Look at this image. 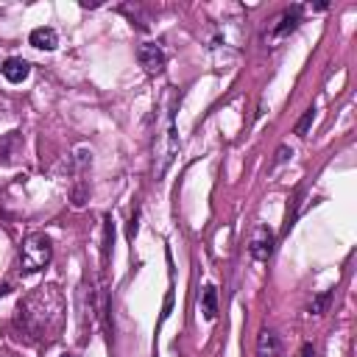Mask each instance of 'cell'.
Here are the masks:
<instances>
[{"mask_svg":"<svg viewBox=\"0 0 357 357\" xmlns=\"http://www.w3.org/2000/svg\"><path fill=\"white\" fill-rule=\"evenodd\" d=\"M0 73H3V78L8 84H22L28 78V73H31V64L25 59H8V61H3Z\"/></svg>","mask_w":357,"mask_h":357,"instance_id":"8992f818","label":"cell"},{"mask_svg":"<svg viewBox=\"0 0 357 357\" xmlns=\"http://www.w3.org/2000/svg\"><path fill=\"white\" fill-rule=\"evenodd\" d=\"M64 318V298L56 284H42L20 304V321L28 335L50 340Z\"/></svg>","mask_w":357,"mask_h":357,"instance_id":"6da1fadb","label":"cell"},{"mask_svg":"<svg viewBox=\"0 0 357 357\" xmlns=\"http://www.w3.org/2000/svg\"><path fill=\"white\" fill-rule=\"evenodd\" d=\"M53 257V248H50V240L42 234V231H33L22 240L20 245V268L25 273H36L42 271Z\"/></svg>","mask_w":357,"mask_h":357,"instance_id":"7a4b0ae2","label":"cell"},{"mask_svg":"<svg viewBox=\"0 0 357 357\" xmlns=\"http://www.w3.org/2000/svg\"><path fill=\"white\" fill-rule=\"evenodd\" d=\"M326 301H329V293H321L315 301H312V307H310V312H315V315H321L324 312V307H326Z\"/></svg>","mask_w":357,"mask_h":357,"instance_id":"8fae6325","label":"cell"},{"mask_svg":"<svg viewBox=\"0 0 357 357\" xmlns=\"http://www.w3.org/2000/svg\"><path fill=\"white\" fill-rule=\"evenodd\" d=\"M0 14H3V8H0Z\"/></svg>","mask_w":357,"mask_h":357,"instance_id":"9a60e30c","label":"cell"},{"mask_svg":"<svg viewBox=\"0 0 357 357\" xmlns=\"http://www.w3.org/2000/svg\"><path fill=\"white\" fill-rule=\"evenodd\" d=\"M301 357H312V346H310V343L301 349Z\"/></svg>","mask_w":357,"mask_h":357,"instance_id":"4fadbf2b","label":"cell"},{"mask_svg":"<svg viewBox=\"0 0 357 357\" xmlns=\"http://www.w3.org/2000/svg\"><path fill=\"white\" fill-rule=\"evenodd\" d=\"M279 351H282L279 335L271 329H262L257 337V357H279Z\"/></svg>","mask_w":357,"mask_h":357,"instance_id":"52a82bcc","label":"cell"},{"mask_svg":"<svg viewBox=\"0 0 357 357\" xmlns=\"http://www.w3.org/2000/svg\"><path fill=\"white\" fill-rule=\"evenodd\" d=\"M290 156H293V151H290L287 145H282V148L276 151V159H273V165H282V162H287Z\"/></svg>","mask_w":357,"mask_h":357,"instance_id":"7c38bea8","label":"cell"},{"mask_svg":"<svg viewBox=\"0 0 357 357\" xmlns=\"http://www.w3.org/2000/svg\"><path fill=\"white\" fill-rule=\"evenodd\" d=\"M61 357H73V354H61Z\"/></svg>","mask_w":357,"mask_h":357,"instance_id":"5bb4252c","label":"cell"},{"mask_svg":"<svg viewBox=\"0 0 357 357\" xmlns=\"http://www.w3.org/2000/svg\"><path fill=\"white\" fill-rule=\"evenodd\" d=\"M248 254L257 259V262H268L271 254H273V231L268 226H257L251 231V240H248Z\"/></svg>","mask_w":357,"mask_h":357,"instance_id":"3957f363","label":"cell"},{"mask_svg":"<svg viewBox=\"0 0 357 357\" xmlns=\"http://www.w3.org/2000/svg\"><path fill=\"white\" fill-rule=\"evenodd\" d=\"M312 117H315V109H307L304 114H301V120L296 123V134H307V128H310V123H312Z\"/></svg>","mask_w":357,"mask_h":357,"instance_id":"30bf717a","label":"cell"},{"mask_svg":"<svg viewBox=\"0 0 357 357\" xmlns=\"http://www.w3.org/2000/svg\"><path fill=\"white\" fill-rule=\"evenodd\" d=\"M137 59H139V64L145 67L148 75H159L165 70V50L156 42H142L139 50H137Z\"/></svg>","mask_w":357,"mask_h":357,"instance_id":"5b68a950","label":"cell"},{"mask_svg":"<svg viewBox=\"0 0 357 357\" xmlns=\"http://www.w3.org/2000/svg\"><path fill=\"white\" fill-rule=\"evenodd\" d=\"M201 312H204L206 321H212L215 312H218V290H215L212 284L204 287V296H201Z\"/></svg>","mask_w":357,"mask_h":357,"instance_id":"9c48e42d","label":"cell"},{"mask_svg":"<svg viewBox=\"0 0 357 357\" xmlns=\"http://www.w3.org/2000/svg\"><path fill=\"white\" fill-rule=\"evenodd\" d=\"M28 42L36 47V50H56V45H59V33L53 31V28H33L31 31V36H28Z\"/></svg>","mask_w":357,"mask_h":357,"instance_id":"ba28073f","label":"cell"},{"mask_svg":"<svg viewBox=\"0 0 357 357\" xmlns=\"http://www.w3.org/2000/svg\"><path fill=\"white\" fill-rule=\"evenodd\" d=\"M298 20H301V8L298 6H293V8H287V11H282L276 20H273V25H271V31H268V42L271 45H276V42H282L296 25H298Z\"/></svg>","mask_w":357,"mask_h":357,"instance_id":"277c9868","label":"cell"}]
</instances>
